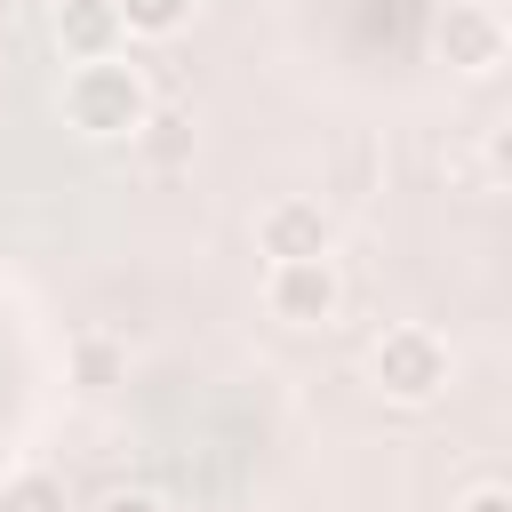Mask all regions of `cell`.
Masks as SVG:
<instances>
[{
    "mask_svg": "<svg viewBox=\"0 0 512 512\" xmlns=\"http://www.w3.org/2000/svg\"><path fill=\"white\" fill-rule=\"evenodd\" d=\"M488 176L512 192V120H504V128H488Z\"/></svg>",
    "mask_w": 512,
    "mask_h": 512,
    "instance_id": "cell-9",
    "label": "cell"
},
{
    "mask_svg": "<svg viewBox=\"0 0 512 512\" xmlns=\"http://www.w3.org/2000/svg\"><path fill=\"white\" fill-rule=\"evenodd\" d=\"M0 512H64V472L48 464H24L0 480Z\"/></svg>",
    "mask_w": 512,
    "mask_h": 512,
    "instance_id": "cell-7",
    "label": "cell"
},
{
    "mask_svg": "<svg viewBox=\"0 0 512 512\" xmlns=\"http://www.w3.org/2000/svg\"><path fill=\"white\" fill-rule=\"evenodd\" d=\"M264 312L280 328H328L344 312V272L336 256H288V264H264Z\"/></svg>",
    "mask_w": 512,
    "mask_h": 512,
    "instance_id": "cell-4",
    "label": "cell"
},
{
    "mask_svg": "<svg viewBox=\"0 0 512 512\" xmlns=\"http://www.w3.org/2000/svg\"><path fill=\"white\" fill-rule=\"evenodd\" d=\"M456 512H512V488L480 480V488H464V496H456Z\"/></svg>",
    "mask_w": 512,
    "mask_h": 512,
    "instance_id": "cell-10",
    "label": "cell"
},
{
    "mask_svg": "<svg viewBox=\"0 0 512 512\" xmlns=\"http://www.w3.org/2000/svg\"><path fill=\"white\" fill-rule=\"evenodd\" d=\"M120 8V24L136 32V40H168V32H184L192 24V8L200 0H112Z\"/></svg>",
    "mask_w": 512,
    "mask_h": 512,
    "instance_id": "cell-8",
    "label": "cell"
},
{
    "mask_svg": "<svg viewBox=\"0 0 512 512\" xmlns=\"http://www.w3.org/2000/svg\"><path fill=\"white\" fill-rule=\"evenodd\" d=\"M56 112H64V128H72V136H88V144H136V136H144V120H152L160 104H152L144 64H128V56H88V64H72V72H64Z\"/></svg>",
    "mask_w": 512,
    "mask_h": 512,
    "instance_id": "cell-1",
    "label": "cell"
},
{
    "mask_svg": "<svg viewBox=\"0 0 512 512\" xmlns=\"http://www.w3.org/2000/svg\"><path fill=\"white\" fill-rule=\"evenodd\" d=\"M48 32H56L64 64H88V56H120V40H128V24H120V8H112V0H56Z\"/></svg>",
    "mask_w": 512,
    "mask_h": 512,
    "instance_id": "cell-6",
    "label": "cell"
},
{
    "mask_svg": "<svg viewBox=\"0 0 512 512\" xmlns=\"http://www.w3.org/2000/svg\"><path fill=\"white\" fill-rule=\"evenodd\" d=\"M432 48H440L448 72L488 80V72L512 64V24H504V8H488V0H448L440 24H432Z\"/></svg>",
    "mask_w": 512,
    "mask_h": 512,
    "instance_id": "cell-3",
    "label": "cell"
},
{
    "mask_svg": "<svg viewBox=\"0 0 512 512\" xmlns=\"http://www.w3.org/2000/svg\"><path fill=\"white\" fill-rule=\"evenodd\" d=\"M328 248H336V224H328V208H320V200H304V192H288V200H272V208L256 216V256H264V264L328 256Z\"/></svg>",
    "mask_w": 512,
    "mask_h": 512,
    "instance_id": "cell-5",
    "label": "cell"
},
{
    "mask_svg": "<svg viewBox=\"0 0 512 512\" xmlns=\"http://www.w3.org/2000/svg\"><path fill=\"white\" fill-rule=\"evenodd\" d=\"M80 376H88V384H112V344H104V336L80 344Z\"/></svg>",
    "mask_w": 512,
    "mask_h": 512,
    "instance_id": "cell-12",
    "label": "cell"
},
{
    "mask_svg": "<svg viewBox=\"0 0 512 512\" xmlns=\"http://www.w3.org/2000/svg\"><path fill=\"white\" fill-rule=\"evenodd\" d=\"M96 512H168V496H152V488H112Z\"/></svg>",
    "mask_w": 512,
    "mask_h": 512,
    "instance_id": "cell-11",
    "label": "cell"
},
{
    "mask_svg": "<svg viewBox=\"0 0 512 512\" xmlns=\"http://www.w3.org/2000/svg\"><path fill=\"white\" fill-rule=\"evenodd\" d=\"M448 336L440 328H424V320H392L376 344H368V384L384 392V400H400V408H424V400H440L448 392Z\"/></svg>",
    "mask_w": 512,
    "mask_h": 512,
    "instance_id": "cell-2",
    "label": "cell"
}]
</instances>
